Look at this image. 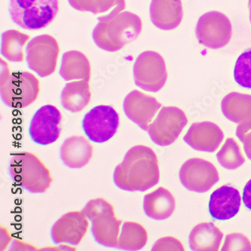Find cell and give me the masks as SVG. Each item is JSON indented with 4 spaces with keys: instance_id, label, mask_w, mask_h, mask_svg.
<instances>
[{
    "instance_id": "6da1fadb",
    "label": "cell",
    "mask_w": 251,
    "mask_h": 251,
    "mask_svg": "<svg viewBox=\"0 0 251 251\" xmlns=\"http://www.w3.org/2000/svg\"><path fill=\"white\" fill-rule=\"evenodd\" d=\"M159 179L158 158L152 149L144 145L130 148L113 174L116 186L127 192H146Z\"/></svg>"
},
{
    "instance_id": "f1b7e54d",
    "label": "cell",
    "mask_w": 251,
    "mask_h": 251,
    "mask_svg": "<svg viewBox=\"0 0 251 251\" xmlns=\"http://www.w3.org/2000/svg\"><path fill=\"white\" fill-rule=\"evenodd\" d=\"M234 78L240 86L251 89V49L244 51L237 59Z\"/></svg>"
},
{
    "instance_id": "9a60e30c",
    "label": "cell",
    "mask_w": 251,
    "mask_h": 251,
    "mask_svg": "<svg viewBox=\"0 0 251 251\" xmlns=\"http://www.w3.org/2000/svg\"><path fill=\"white\" fill-rule=\"evenodd\" d=\"M88 228L87 217L82 211H70L64 214L53 225L51 238L56 245H78L82 242Z\"/></svg>"
},
{
    "instance_id": "277c9868",
    "label": "cell",
    "mask_w": 251,
    "mask_h": 251,
    "mask_svg": "<svg viewBox=\"0 0 251 251\" xmlns=\"http://www.w3.org/2000/svg\"><path fill=\"white\" fill-rule=\"evenodd\" d=\"M8 174L15 183L34 194L46 193L53 181L47 167L35 154L29 152L12 154Z\"/></svg>"
},
{
    "instance_id": "5bb4252c",
    "label": "cell",
    "mask_w": 251,
    "mask_h": 251,
    "mask_svg": "<svg viewBox=\"0 0 251 251\" xmlns=\"http://www.w3.org/2000/svg\"><path fill=\"white\" fill-rule=\"evenodd\" d=\"M161 107L162 104L154 97L137 90L130 92L123 103L126 116L144 130H148L149 126Z\"/></svg>"
},
{
    "instance_id": "484cf974",
    "label": "cell",
    "mask_w": 251,
    "mask_h": 251,
    "mask_svg": "<svg viewBox=\"0 0 251 251\" xmlns=\"http://www.w3.org/2000/svg\"><path fill=\"white\" fill-rule=\"evenodd\" d=\"M29 36L15 29H8L1 37V54L11 62L20 63L25 60L24 47Z\"/></svg>"
},
{
    "instance_id": "2e32d148",
    "label": "cell",
    "mask_w": 251,
    "mask_h": 251,
    "mask_svg": "<svg viewBox=\"0 0 251 251\" xmlns=\"http://www.w3.org/2000/svg\"><path fill=\"white\" fill-rule=\"evenodd\" d=\"M223 130L211 122L193 123L184 136V142L200 152H214L222 144Z\"/></svg>"
},
{
    "instance_id": "44dd1931",
    "label": "cell",
    "mask_w": 251,
    "mask_h": 251,
    "mask_svg": "<svg viewBox=\"0 0 251 251\" xmlns=\"http://www.w3.org/2000/svg\"><path fill=\"white\" fill-rule=\"evenodd\" d=\"M90 78L66 84L61 95L63 107L70 113L81 112L89 104L92 98Z\"/></svg>"
},
{
    "instance_id": "8fae6325",
    "label": "cell",
    "mask_w": 251,
    "mask_h": 251,
    "mask_svg": "<svg viewBox=\"0 0 251 251\" xmlns=\"http://www.w3.org/2000/svg\"><path fill=\"white\" fill-rule=\"evenodd\" d=\"M82 126L91 141L103 144L116 134L119 126V116L113 106L100 105L85 115Z\"/></svg>"
},
{
    "instance_id": "30bf717a",
    "label": "cell",
    "mask_w": 251,
    "mask_h": 251,
    "mask_svg": "<svg viewBox=\"0 0 251 251\" xmlns=\"http://www.w3.org/2000/svg\"><path fill=\"white\" fill-rule=\"evenodd\" d=\"M196 35L199 43L204 47L222 49L232 39V24L222 12L211 11L199 18L196 25Z\"/></svg>"
},
{
    "instance_id": "836d02e7",
    "label": "cell",
    "mask_w": 251,
    "mask_h": 251,
    "mask_svg": "<svg viewBox=\"0 0 251 251\" xmlns=\"http://www.w3.org/2000/svg\"><path fill=\"white\" fill-rule=\"evenodd\" d=\"M248 7H249L250 22L251 23V0H249V2H248Z\"/></svg>"
},
{
    "instance_id": "ac0fdd59",
    "label": "cell",
    "mask_w": 251,
    "mask_h": 251,
    "mask_svg": "<svg viewBox=\"0 0 251 251\" xmlns=\"http://www.w3.org/2000/svg\"><path fill=\"white\" fill-rule=\"evenodd\" d=\"M150 19L158 29L172 30L181 24L183 18L181 0H152Z\"/></svg>"
},
{
    "instance_id": "d4e9b609",
    "label": "cell",
    "mask_w": 251,
    "mask_h": 251,
    "mask_svg": "<svg viewBox=\"0 0 251 251\" xmlns=\"http://www.w3.org/2000/svg\"><path fill=\"white\" fill-rule=\"evenodd\" d=\"M221 109L224 116L232 123L242 124L251 121V95L228 94L223 99Z\"/></svg>"
},
{
    "instance_id": "7c38bea8",
    "label": "cell",
    "mask_w": 251,
    "mask_h": 251,
    "mask_svg": "<svg viewBox=\"0 0 251 251\" xmlns=\"http://www.w3.org/2000/svg\"><path fill=\"white\" fill-rule=\"evenodd\" d=\"M179 176L186 189L198 193H206L220 179L216 167L207 160L199 158L186 161L179 170Z\"/></svg>"
},
{
    "instance_id": "1f68e13d",
    "label": "cell",
    "mask_w": 251,
    "mask_h": 251,
    "mask_svg": "<svg viewBox=\"0 0 251 251\" xmlns=\"http://www.w3.org/2000/svg\"><path fill=\"white\" fill-rule=\"evenodd\" d=\"M152 251H185L184 247L181 242L176 238L172 236L164 237L158 239L152 247Z\"/></svg>"
},
{
    "instance_id": "4dcf8cb0",
    "label": "cell",
    "mask_w": 251,
    "mask_h": 251,
    "mask_svg": "<svg viewBox=\"0 0 251 251\" xmlns=\"http://www.w3.org/2000/svg\"><path fill=\"white\" fill-rule=\"evenodd\" d=\"M236 136L244 144V150L247 156L251 160V121L238 125Z\"/></svg>"
},
{
    "instance_id": "7a4b0ae2",
    "label": "cell",
    "mask_w": 251,
    "mask_h": 251,
    "mask_svg": "<svg viewBox=\"0 0 251 251\" xmlns=\"http://www.w3.org/2000/svg\"><path fill=\"white\" fill-rule=\"evenodd\" d=\"M142 28V21L138 15L123 12L108 22H98L92 38L100 49L116 52L137 39Z\"/></svg>"
},
{
    "instance_id": "d6986e66",
    "label": "cell",
    "mask_w": 251,
    "mask_h": 251,
    "mask_svg": "<svg viewBox=\"0 0 251 251\" xmlns=\"http://www.w3.org/2000/svg\"><path fill=\"white\" fill-rule=\"evenodd\" d=\"M94 147L83 136H72L64 140L60 150L63 163L72 169H79L89 163Z\"/></svg>"
},
{
    "instance_id": "52a82bcc",
    "label": "cell",
    "mask_w": 251,
    "mask_h": 251,
    "mask_svg": "<svg viewBox=\"0 0 251 251\" xmlns=\"http://www.w3.org/2000/svg\"><path fill=\"white\" fill-rule=\"evenodd\" d=\"M60 47L55 38L44 34L32 39L26 47V64L39 77L46 78L55 72Z\"/></svg>"
},
{
    "instance_id": "9c48e42d",
    "label": "cell",
    "mask_w": 251,
    "mask_h": 251,
    "mask_svg": "<svg viewBox=\"0 0 251 251\" xmlns=\"http://www.w3.org/2000/svg\"><path fill=\"white\" fill-rule=\"evenodd\" d=\"M187 124V116L181 109L176 106H164L149 126L147 131L154 144L160 147H168L176 141Z\"/></svg>"
},
{
    "instance_id": "3957f363",
    "label": "cell",
    "mask_w": 251,
    "mask_h": 251,
    "mask_svg": "<svg viewBox=\"0 0 251 251\" xmlns=\"http://www.w3.org/2000/svg\"><path fill=\"white\" fill-rule=\"evenodd\" d=\"M0 95L8 107H27L34 103L40 92L38 78L26 71H11L8 64L1 58Z\"/></svg>"
},
{
    "instance_id": "5b68a950",
    "label": "cell",
    "mask_w": 251,
    "mask_h": 251,
    "mask_svg": "<svg viewBox=\"0 0 251 251\" xmlns=\"http://www.w3.org/2000/svg\"><path fill=\"white\" fill-rule=\"evenodd\" d=\"M92 221V233L95 242L106 248H116L123 220H118L114 207L102 198L92 199L82 209Z\"/></svg>"
},
{
    "instance_id": "4fadbf2b",
    "label": "cell",
    "mask_w": 251,
    "mask_h": 251,
    "mask_svg": "<svg viewBox=\"0 0 251 251\" xmlns=\"http://www.w3.org/2000/svg\"><path fill=\"white\" fill-rule=\"evenodd\" d=\"M61 111L53 105H46L39 108L32 118L29 135L39 145H50L61 135Z\"/></svg>"
},
{
    "instance_id": "603a6c76",
    "label": "cell",
    "mask_w": 251,
    "mask_h": 251,
    "mask_svg": "<svg viewBox=\"0 0 251 251\" xmlns=\"http://www.w3.org/2000/svg\"><path fill=\"white\" fill-rule=\"evenodd\" d=\"M70 5L79 12H92L94 15L104 14L98 18V22H108L126 8V0H68Z\"/></svg>"
},
{
    "instance_id": "ba28073f",
    "label": "cell",
    "mask_w": 251,
    "mask_h": 251,
    "mask_svg": "<svg viewBox=\"0 0 251 251\" xmlns=\"http://www.w3.org/2000/svg\"><path fill=\"white\" fill-rule=\"evenodd\" d=\"M133 72L136 85L149 92H159L168 78L163 57L153 51H144L137 57Z\"/></svg>"
},
{
    "instance_id": "e0dca14e",
    "label": "cell",
    "mask_w": 251,
    "mask_h": 251,
    "mask_svg": "<svg viewBox=\"0 0 251 251\" xmlns=\"http://www.w3.org/2000/svg\"><path fill=\"white\" fill-rule=\"evenodd\" d=\"M241 204L242 198L238 189L232 186H223L210 196L209 212L216 220H230L238 214Z\"/></svg>"
},
{
    "instance_id": "ffe728a7",
    "label": "cell",
    "mask_w": 251,
    "mask_h": 251,
    "mask_svg": "<svg viewBox=\"0 0 251 251\" xmlns=\"http://www.w3.org/2000/svg\"><path fill=\"white\" fill-rule=\"evenodd\" d=\"M175 208V196L165 188H158L144 196V212L147 217L152 220H166L173 214Z\"/></svg>"
},
{
    "instance_id": "7402d4cb",
    "label": "cell",
    "mask_w": 251,
    "mask_h": 251,
    "mask_svg": "<svg viewBox=\"0 0 251 251\" xmlns=\"http://www.w3.org/2000/svg\"><path fill=\"white\" fill-rule=\"evenodd\" d=\"M224 233L212 223L196 226L189 235V247L194 251H217L220 250Z\"/></svg>"
},
{
    "instance_id": "83f0119b",
    "label": "cell",
    "mask_w": 251,
    "mask_h": 251,
    "mask_svg": "<svg viewBox=\"0 0 251 251\" xmlns=\"http://www.w3.org/2000/svg\"><path fill=\"white\" fill-rule=\"evenodd\" d=\"M217 158L226 169L235 170L245 164V159L239 145L233 138H228L217 152Z\"/></svg>"
},
{
    "instance_id": "8992f818",
    "label": "cell",
    "mask_w": 251,
    "mask_h": 251,
    "mask_svg": "<svg viewBox=\"0 0 251 251\" xmlns=\"http://www.w3.org/2000/svg\"><path fill=\"white\" fill-rule=\"evenodd\" d=\"M12 22L22 29L39 30L49 26L59 12V0H9Z\"/></svg>"
},
{
    "instance_id": "cb8c5ba5",
    "label": "cell",
    "mask_w": 251,
    "mask_h": 251,
    "mask_svg": "<svg viewBox=\"0 0 251 251\" xmlns=\"http://www.w3.org/2000/svg\"><path fill=\"white\" fill-rule=\"evenodd\" d=\"M59 74L66 82L91 78V64L85 54L78 51L64 53Z\"/></svg>"
},
{
    "instance_id": "4316f807",
    "label": "cell",
    "mask_w": 251,
    "mask_h": 251,
    "mask_svg": "<svg viewBox=\"0 0 251 251\" xmlns=\"http://www.w3.org/2000/svg\"><path fill=\"white\" fill-rule=\"evenodd\" d=\"M148 242L147 229L138 223L126 221L119 237L117 248L123 251H139Z\"/></svg>"
},
{
    "instance_id": "d6a6232c",
    "label": "cell",
    "mask_w": 251,
    "mask_h": 251,
    "mask_svg": "<svg viewBox=\"0 0 251 251\" xmlns=\"http://www.w3.org/2000/svg\"><path fill=\"white\" fill-rule=\"evenodd\" d=\"M243 201L247 208L251 210V179L248 182L244 189Z\"/></svg>"
},
{
    "instance_id": "f546056e",
    "label": "cell",
    "mask_w": 251,
    "mask_h": 251,
    "mask_svg": "<svg viewBox=\"0 0 251 251\" xmlns=\"http://www.w3.org/2000/svg\"><path fill=\"white\" fill-rule=\"evenodd\" d=\"M222 251H251L250 240L242 233L228 234L226 237Z\"/></svg>"
}]
</instances>
